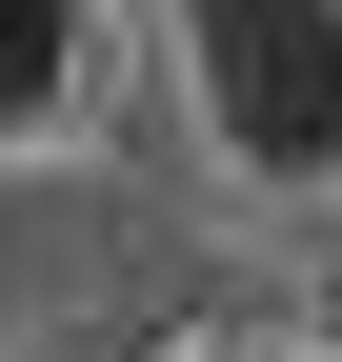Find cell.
<instances>
[{"mask_svg": "<svg viewBox=\"0 0 342 362\" xmlns=\"http://www.w3.org/2000/svg\"><path fill=\"white\" fill-rule=\"evenodd\" d=\"M101 81V0H0V141H61Z\"/></svg>", "mask_w": 342, "mask_h": 362, "instance_id": "obj_2", "label": "cell"}, {"mask_svg": "<svg viewBox=\"0 0 342 362\" xmlns=\"http://www.w3.org/2000/svg\"><path fill=\"white\" fill-rule=\"evenodd\" d=\"M61 362H161V342H61Z\"/></svg>", "mask_w": 342, "mask_h": 362, "instance_id": "obj_3", "label": "cell"}, {"mask_svg": "<svg viewBox=\"0 0 342 362\" xmlns=\"http://www.w3.org/2000/svg\"><path fill=\"white\" fill-rule=\"evenodd\" d=\"M182 81H201V141L262 202L342 181V0H182Z\"/></svg>", "mask_w": 342, "mask_h": 362, "instance_id": "obj_1", "label": "cell"}, {"mask_svg": "<svg viewBox=\"0 0 342 362\" xmlns=\"http://www.w3.org/2000/svg\"><path fill=\"white\" fill-rule=\"evenodd\" d=\"M302 362H342V302H322V342H302Z\"/></svg>", "mask_w": 342, "mask_h": 362, "instance_id": "obj_4", "label": "cell"}]
</instances>
